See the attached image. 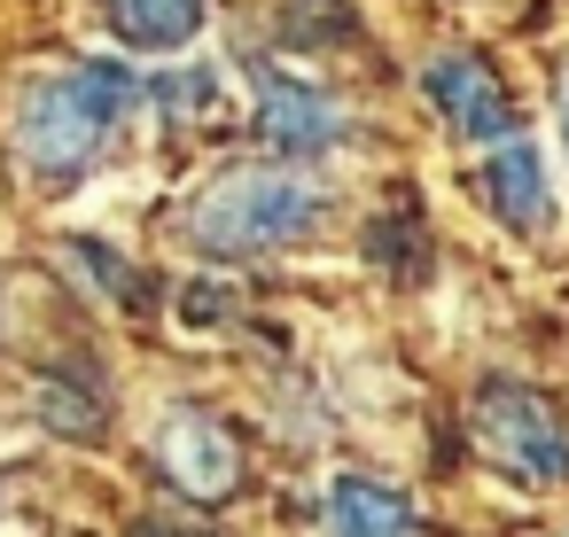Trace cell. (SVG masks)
<instances>
[{"label": "cell", "instance_id": "cell-1", "mask_svg": "<svg viewBox=\"0 0 569 537\" xmlns=\"http://www.w3.org/2000/svg\"><path fill=\"white\" fill-rule=\"evenodd\" d=\"M133 110H141V79H133L126 63H110V55H87V63H71V71H56V79H40V87L24 94V110H17V149H24L32 172L71 180V172H87V164L118 141V125H126Z\"/></svg>", "mask_w": 569, "mask_h": 537}, {"label": "cell", "instance_id": "cell-2", "mask_svg": "<svg viewBox=\"0 0 569 537\" xmlns=\"http://www.w3.org/2000/svg\"><path fill=\"white\" fill-rule=\"evenodd\" d=\"M328 219L320 180L281 172V164H234L211 188H196L188 203V242L203 257H281L297 242H312V226Z\"/></svg>", "mask_w": 569, "mask_h": 537}, {"label": "cell", "instance_id": "cell-3", "mask_svg": "<svg viewBox=\"0 0 569 537\" xmlns=\"http://www.w3.org/2000/svg\"><path fill=\"white\" fill-rule=\"evenodd\" d=\"M468 428H476V452H483L515 490H538V498H546V490L569 483V428H561V413H553L538 389L491 382V389L476 397Z\"/></svg>", "mask_w": 569, "mask_h": 537}, {"label": "cell", "instance_id": "cell-4", "mask_svg": "<svg viewBox=\"0 0 569 537\" xmlns=\"http://www.w3.org/2000/svg\"><path fill=\"white\" fill-rule=\"evenodd\" d=\"M421 94H429V110L452 125V141H499V133H515V125H507V87H499V71H491L483 55H468V48L429 55Z\"/></svg>", "mask_w": 569, "mask_h": 537}, {"label": "cell", "instance_id": "cell-5", "mask_svg": "<svg viewBox=\"0 0 569 537\" xmlns=\"http://www.w3.org/2000/svg\"><path fill=\"white\" fill-rule=\"evenodd\" d=\"M258 133L281 156H320L343 141V110L328 87H312L297 71H258Z\"/></svg>", "mask_w": 569, "mask_h": 537}, {"label": "cell", "instance_id": "cell-6", "mask_svg": "<svg viewBox=\"0 0 569 537\" xmlns=\"http://www.w3.org/2000/svg\"><path fill=\"white\" fill-rule=\"evenodd\" d=\"M483 203L515 234H546L553 226V180H546V156L522 133H499L491 141V156H483Z\"/></svg>", "mask_w": 569, "mask_h": 537}, {"label": "cell", "instance_id": "cell-7", "mask_svg": "<svg viewBox=\"0 0 569 537\" xmlns=\"http://www.w3.org/2000/svg\"><path fill=\"white\" fill-rule=\"evenodd\" d=\"M157 452H164V475H172L188 498H227V490H234V475H242L234 436H227L219 421H203V413H172Z\"/></svg>", "mask_w": 569, "mask_h": 537}, {"label": "cell", "instance_id": "cell-8", "mask_svg": "<svg viewBox=\"0 0 569 537\" xmlns=\"http://www.w3.org/2000/svg\"><path fill=\"white\" fill-rule=\"evenodd\" d=\"M320 529L328 537H413V514L398 490H382L367 475H336L320 498Z\"/></svg>", "mask_w": 569, "mask_h": 537}, {"label": "cell", "instance_id": "cell-9", "mask_svg": "<svg viewBox=\"0 0 569 537\" xmlns=\"http://www.w3.org/2000/svg\"><path fill=\"white\" fill-rule=\"evenodd\" d=\"M211 17V0H110V24L141 55H180Z\"/></svg>", "mask_w": 569, "mask_h": 537}, {"label": "cell", "instance_id": "cell-10", "mask_svg": "<svg viewBox=\"0 0 569 537\" xmlns=\"http://www.w3.org/2000/svg\"><path fill=\"white\" fill-rule=\"evenodd\" d=\"M157 110H164L172 125L211 118V110H219V71H211V63H203V71H172V79L157 87Z\"/></svg>", "mask_w": 569, "mask_h": 537}, {"label": "cell", "instance_id": "cell-11", "mask_svg": "<svg viewBox=\"0 0 569 537\" xmlns=\"http://www.w3.org/2000/svg\"><path fill=\"white\" fill-rule=\"evenodd\" d=\"M40 397H48V421H56L63 436H94V428H102V405H71V389H63V382H48Z\"/></svg>", "mask_w": 569, "mask_h": 537}, {"label": "cell", "instance_id": "cell-12", "mask_svg": "<svg viewBox=\"0 0 569 537\" xmlns=\"http://www.w3.org/2000/svg\"><path fill=\"white\" fill-rule=\"evenodd\" d=\"M71 257H79V265H94V288H102V296H133V281H126V265H118L110 250H94V242H79Z\"/></svg>", "mask_w": 569, "mask_h": 537}, {"label": "cell", "instance_id": "cell-13", "mask_svg": "<svg viewBox=\"0 0 569 537\" xmlns=\"http://www.w3.org/2000/svg\"><path fill=\"white\" fill-rule=\"evenodd\" d=\"M180 312H188V320H219V312H227V296H219V288H188V304H180Z\"/></svg>", "mask_w": 569, "mask_h": 537}, {"label": "cell", "instance_id": "cell-14", "mask_svg": "<svg viewBox=\"0 0 569 537\" xmlns=\"http://www.w3.org/2000/svg\"><path fill=\"white\" fill-rule=\"evenodd\" d=\"M553 125H561V156H569V71H561V102H553Z\"/></svg>", "mask_w": 569, "mask_h": 537}, {"label": "cell", "instance_id": "cell-15", "mask_svg": "<svg viewBox=\"0 0 569 537\" xmlns=\"http://www.w3.org/2000/svg\"><path fill=\"white\" fill-rule=\"evenodd\" d=\"M561 537H569V529H561Z\"/></svg>", "mask_w": 569, "mask_h": 537}]
</instances>
